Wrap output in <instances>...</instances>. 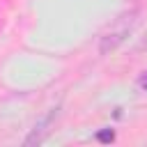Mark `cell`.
<instances>
[{
  "mask_svg": "<svg viewBox=\"0 0 147 147\" xmlns=\"http://www.w3.org/2000/svg\"><path fill=\"white\" fill-rule=\"evenodd\" d=\"M96 140H99V142H113V140H115V131H113V129H101V131L96 133Z\"/></svg>",
  "mask_w": 147,
  "mask_h": 147,
  "instance_id": "cell-3",
  "label": "cell"
},
{
  "mask_svg": "<svg viewBox=\"0 0 147 147\" xmlns=\"http://www.w3.org/2000/svg\"><path fill=\"white\" fill-rule=\"evenodd\" d=\"M60 115V106H55V108H51L34 126H32V131H30V136L25 138V147H32V145H41L46 138H48V133H51V129H53V122H55V117Z\"/></svg>",
  "mask_w": 147,
  "mask_h": 147,
  "instance_id": "cell-2",
  "label": "cell"
},
{
  "mask_svg": "<svg viewBox=\"0 0 147 147\" xmlns=\"http://www.w3.org/2000/svg\"><path fill=\"white\" fill-rule=\"evenodd\" d=\"M140 87H142V90H147V71L140 76Z\"/></svg>",
  "mask_w": 147,
  "mask_h": 147,
  "instance_id": "cell-4",
  "label": "cell"
},
{
  "mask_svg": "<svg viewBox=\"0 0 147 147\" xmlns=\"http://www.w3.org/2000/svg\"><path fill=\"white\" fill-rule=\"evenodd\" d=\"M136 16H138V11L136 9H131V11H124V14H119L115 21H113V25L103 32V37H101V44H99V53H110V51H115L129 34H131V30H133V25H136Z\"/></svg>",
  "mask_w": 147,
  "mask_h": 147,
  "instance_id": "cell-1",
  "label": "cell"
}]
</instances>
